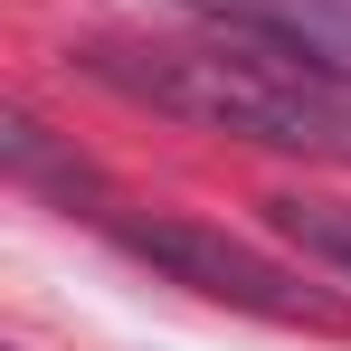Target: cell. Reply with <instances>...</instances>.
Returning <instances> with one entry per match:
<instances>
[{
	"instance_id": "6da1fadb",
	"label": "cell",
	"mask_w": 351,
	"mask_h": 351,
	"mask_svg": "<svg viewBox=\"0 0 351 351\" xmlns=\"http://www.w3.org/2000/svg\"><path fill=\"white\" fill-rule=\"evenodd\" d=\"M76 66L171 123L304 152V162H351V76H323L285 48H256L228 29L219 38H95L76 48Z\"/></svg>"
},
{
	"instance_id": "7a4b0ae2",
	"label": "cell",
	"mask_w": 351,
	"mask_h": 351,
	"mask_svg": "<svg viewBox=\"0 0 351 351\" xmlns=\"http://www.w3.org/2000/svg\"><path fill=\"white\" fill-rule=\"evenodd\" d=\"M123 247H133L143 266H162L171 285L209 294V304H228V313H256V323H304V332H351V294L304 285L294 266L256 256V247H237L228 228H199V219H133V228H123Z\"/></svg>"
},
{
	"instance_id": "277c9868",
	"label": "cell",
	"mask_w": 351,
	"mask_h": 351,
	"mask_svg": "<svg viewBox=\"0 0 351 351\" xmlns=\"http://www.w3.org/2000/svg\"><path fill=\"white\" fill-rule=\"evenodd\" d=\"M266 219H276V237H294L323 276L351 285V209H332V199H266Z\"/></svg>"
},
{
	"instance_id": "3957f363",
	"label": "cell",
	"mask_w": 351,
	"mask_h": 351,
	"mask_svg": "<svg viewBox=\"0 0 351 351\" xmlns=\"http://www.w3.org/2000/svg\"><path fill=\"white\" fill-rule=\"evenodd\" d=\"M209 19L228 38H256V48H285L323 76H351V0H209Z\"/></svg>"
}]
</instances>
